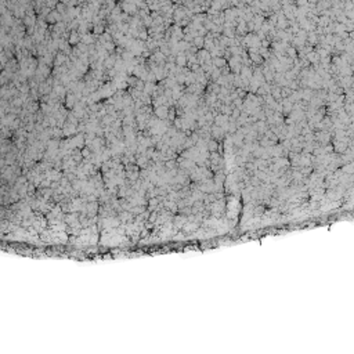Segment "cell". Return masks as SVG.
Wrapping results in <instances>:
<instances>
[{"mask_svg": "<svg viewBox=\"0 0 354 354\" xmlns=\"http://www.w3.org/2000/svg\"><path fill=\"white\" fill-rule=\"evenodd\" d=\"M176 62H177V66H179V68L186 66L187 65V55H184V53H179V54H177V58H176Z\"/></svg>", "mask_w": 354, "mask_h": 354, "instance_id": "6da1fadb", "label": "cell"}, {"mask_svg": "<svg viewBox=\"0 0 354 354\" xmlns=\"http://www.w3.org/2000/svg\"><path fill=\"white\" fill-rule=\"evenodd\" d=\"M194 42V47L195 48H203V44H205V37H201V36H194L192 39Z\"/></svg>", "mask_w": 354, "mask_h": 354, "instance_id": "7a4b0ae2", "label": "cell"}, {"mask_svg": "<svg viewBox=\"0 0 354 354\" xmlns=\"http://www.w3.org/2000/svg\"><path fill=\"white\" fill-rule=\"evenodd\" d=\"M213 65L217 68V69H223L224 66H227V62H226V60H223V58H215L213 60Z\"/></svg>", "mask_w": 354, "mask_h": 354, "instance_id": "3957f363", "label": "cell"}, {"mask_svg": "<svg viewBox=\"0 0 354 354\" xmlns=\"http://www.w3.org/2000/svg\"><path fill=\"white\" fill-rule=\"evenodd\" d=\"M217 145H219V144H217L215 140H210V141H208V144H206V148L210 150L212 152H215V151L217 150Z\"/></svg>", "mask_w": 354, "mask_h": 354, "instance_id": "277c9868", "label": "cell"}, {"mask_svg": "<svg viewBox=\"0 0 354 354\" xmlns=\"http://www.w3.org/2000/svg\"><path fill=\"white\" fill-rule=\"evenodd\" d=\"M286 51H288L289 57H291L292 60H295V58H296V55H297V54H296V50H295L293 47H288V50H286Z\"/></svg>", "mask_w": 354, "mask_h": 354, "instance_id": "5b68a950", "label": "cell"}, {"mask_svg": "<svg viewBox=\"0 0 354 354\" xmlns=\"http://www.w3.org/2000/svg\"><path fill=\"white\" fill-rule=\"evenodd\" d=\"M166 113H168V110H166V108H159V110H158V115H159V116L163 118V116H166Z\"/></svg>", "mask_w": 354, "mask_h": 354, "instance_id": "8992f818", "label": "cell"}]
</instances>
